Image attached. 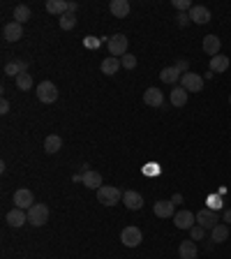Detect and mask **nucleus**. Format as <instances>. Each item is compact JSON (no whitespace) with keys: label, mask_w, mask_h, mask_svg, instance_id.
Masks as SVG:
<instances>
[{"label":"nucleus","mask_w":231,"mask_h":259,"mask_svg":"<svg viewBox=\"0 0 231 259\" xmlns=\"http://www.w3.org/2000/svg\"><path fill=\"white\" fill-rule=\"evenodd\" d=\"M74 26H77V17H74L72 12L62 14V17H60V28H62V30H72Z\"/></svg>","instance_id":"c756f323"},{"label":"nucleus","mask_w":231,"mask_h":259,"mask_svg":"<svg viewBox=\"0 0 231 259\" xmlns=\"http://www.w3.org/2000/svg\"><path fill=\"white\" fill-rule=\"evenodd\" d=\"M120 241H123L125 248H136V245L143 241V234L139 227L130 224V227H125L123 232H120Z\"/></svg>","instance_id":"7ed1b4c3"},{"label":"nucleus","mask_w":231,"mask_h":259,"mask_svg":"<svg viewBox=\"0 0 231 259\" xmlns=\"http://www.w3.org/2000/svg\"><path fill=\"white\" fill-rule=\"evenodd\" d=\"M0 114H2V116L9 114V102H7V100H2V102H0Z\"/></svg>","instance_id":"c9c22d12"},{"label":"nucleus","mask_w":231,"mask_h":259,"mask_svg":"<svg viewBox=\"0 0 231 259\" xmlns=\"http://www.w3.org/2000/svg\"><path fill=\"white\" fill-rule=\"evenodd\" d=\"M28 222V211H23V208H12L7 213V224L9 227H14V229H19V227H23V224Z\"/></svg>","instance_id":"ddd939ff"},{"label":"nucleus","mask_w":231,"mask_h":259,"mask_svg":"<svg viewBox=\"0 0 231 259\" xmlns=\"http://www.w3.org/2000/svg\"><path fill=\"white\" fill-rule=\"evenodd\" d=\"M187 14H190V21L196 23V26H206V23L211 21V9L204 7V5H194Z\"/></svg>","instance_id":"1a4fd4ad"},{"label":"nucleus","mask_w":231,"mask_h":259,"mask_svg":"<svg viewBox=\"0 0 231 259\" xmlns=\"http://www.w3.org/2000/svg\"><path fill=\"white\" fill-rule=\"evenodd\" d=\"M46 12L49 14H67L70 12V2L67 0H46Z\"/></svg>","instance_id":"aec40b11"},{"label":"nucleus","mask_w":231,"mask_h":259,"mask_svg":"<svg viewBox=\"0 0 231 259\" xmlns=\"http://www.w3.org/2000/svg\"><path fill=\"white\" fill-rule=\"evenodd\" d=\"M130 2L127 0H111V5H109V12L114 14L116 19H125L127 14H130Z\"/></svg>","instance_id":"a211bd4d"},{"label":"nucleus","mask_w":231,"mask_h":259,"mask_svg":"<svg viewBox=\"0 0 231 259\" xmlns=\"http://www.w3.org/2000/svg\"><path fill=\"white\" fill-rule=\"evenodd\" d=\"M12 199H14V206H17V208H23V211H30V208L35 206V197H33V192L28 188H19Z\"/></svg>","instance_id":"0eeeda50"},{"label":"nucleus","mask_w":231,"mask_h":259,"mask_svg":"<svg viewBox=\"0 0 231 259\" xmlns=\"http://www.w3.org/2000/svg\"><path fill=\"white\" fill-rule=\"evenodd\" d=\"M23 72H28L26 60H9V63L5 65V74H7V77H14V79H17L19 74H23Z\"/></svg>","instance_id":"412c9836"},{"label":"nucleus","mask_w":231,"mask_h":259,"mask_svg":"<svg viewBox=\"0 0 231 259\" xmlns=\"http://www.w3.org/2000/svg\"><path fill=\"white\" fill-rule=\"evenodd\" d=\"M196 222V215L192 213V211H178L176 215H173V224H176L178 229H192Z\"/></svg>","instance_id":"9d476101"},{"label":"nucleus","mask_w":231,"mask_h":259,"mask_svg":"<svg viewBox=\"0 0 231 259\" xmlns=\"http://www.w3.org/2000/svg\"><path fill=\"white\" fill-rule=\"evenodd\" d=\"M180 72H178V67L173 65V67H164V70L160 72V79H162V83H178L180 81Z\"/></svg>","instance_id":"393cba45"},{"label":"nucleus","mask_w":231,"mask_h":259,"mask_svg":"<svg viewBox=\"0 0 231 259\" xmlns=\"http://www.w3.org/2000/svg\"><path fill=\"white\" fill-rule=\"evenodd\" d=\"M28 19H30V7H28V5H17V7H14V21L23 26Z\"/></svg>","instance_id":"cd10ccee"},{"label":"nucleus","mask_w":231,"mask_h":259,"mask_svg":"<svg viewBox=\"0 0 231 259\" xmlns=\"http://www.w3.org/2000/svg\"><path fill=\"white\" fill-rule=\"evenodd\" d=\"M173 7H176L178 12H190L194 5H192L190 0H173Z\"/></svg>","instance_id":"72a5a7b5"},{"label":"nucleus","mask_w":231,"mask_h":259,"mask_svg":"<svg viewBox=\"0 0 231 259\" xmlns=\"http://www.w3.org/2000/svg\"><path fill=\"white\" fill-rule=\"evenodd\" d=\"M14 81H17V88H19V90H30V88H33V77H30L28 72L19 74Z\"/></svg>","instance_id":"c85d7f7f"},{"label":"nucleus","mask_w":231,"mask_h":259,"mask_svg":"<svg viewBox=\"0 0 231 259\" xmlns=\"http://www.w3.org/2000/svg\"><path fill=\"white\" fill-rule=\"evenodd\" d=\"M37 100L44 102V104L56 102V100H58V88H56V83H51V81H42V83L37 86Z\"/></svg>","instance_id":"423d86ee"},{"label":"nucleus","mask_w":231,"mask_h":259,"mask_svg":"<svg viewBox=\"0 0 231 259\" xmlns=\"http://www.w3.org/2000/svg\"><path fill=\"white\" fill-rule=\"evenodd\" d=\"M204 236H206V229L199 227V224H194V227L190 229V239H192V241H204Z\"/></svg>","instance_id":"2f4dec72"},{"label":"nucleus","mask_w":231,"mask_h":259,"mask_svg":"<svg viewBox=\"0 0 231 259\" xmlns=\"http://www.w3.org/2000/svg\"><path fill=\"white\" fill-rule=\"evenodd\" d=\"M143 104L146 107H164V93L160 88H148L143 93Z\"/></svg>","instance_id":"9b49d317"},{"label":"nucleus","mask_w":231,"mask_h":259,"mask_svg":"<svg viewBox=\"0 0 231 259\" xmlns=\"http://www.w3.org/2000/svg\"><path fill=\"white\" fill-rule=\"evenodd\" d=\"M180 86L187 90V93H201L204 88V77L196 74V72H187L180 77Z\"/></svg>","instance_id":"20e7f679"},{"label":"nucleus","mask_w":231,"mask_h":259,"mask_svg":"<svg viewBox=\"0 0 231 259\" xmlns=\"http://www.w3.org/2000/svg\"><path fill=\"white\" fill-rule=\"evenodd\" d=\"M176 67H178V72H180V74H187V72H190V63H187V60H178Z\"/></svg>","instance_id":"f704fd0d"},{"label":"nucleus","mask_w":231,"mask_h":259,"mask_svg":"<svg viewBox=\"0 0 231 259\" xmlns=\"http://www.w3.org/2000/svg\"><path fill=\"white\" fill-rule=\"evenodd\" d=\"M169 100H171V104H173V107H185V104H187V90L183 88V86H176V88L171 90Z\"/></svg>","instance_id":"4be33fe9"},{"label":"nucleus","mask_w":231,"mask_h":259,"mask_svg":"<svg viewBox=\"0 0 231 259\" xmlns=\"http://www.w3.org/2000/svg\"><path fill=\"white\" fill-rule=\"evenodd\" d=\"M220 204H222V201H220V199H211V201H208V208H211V211H215V208H220Z\"/></svg>","instance_id":"e433bc0d"},{"label":"nucleus","mask_w":231,"mask_h":259,"mask_svg":"<svg viewBox=\"0 0 231 259\" xmlns=\"http://www.w3.org/2000/svg\"><path fill=\"white\" fill-rule=\"evenodd\" d=\"M2 35H5L7 42H19V40L23 37V26L17 23V21H9L7 26L2 28Z\"/></svg>","instance_id":"4468645a"},{"label":"nucleus","mask_w":231,"mask_h":259,"mask_svg":"<svg viewBox=\"0 0 231 259\" xmlns=\"http://www.w3.org/2000/svg\"><path fill=\"white\" fill-rule=\"evenodd\" d=\"M123 204H125V208H130V211H139V208H143V197L139 195V192H134V190H125Z\"/></svg>","instance_id":"f8f14e48"},{"label":"nucleus","mask_w":231,"mask_h":259,"mask_svg":"<svg viewBox=\"0 0 231 259\" xmlns=\"http://www.w3.org/2000/svg\"><path fill=\"white\" fill-rule=\"evenodd\" d=\"M81 183L88 190H99L102 188V174H99V171H93V169L83 171V180H81Z\"/></svg>","instance_id":"f3484780"},{"label":"nucleus","mask_w":231,"mask_h":259,"mask_svg":"<svg viewBox=\"0 0 231 259\" xmlns=\"http://www.w3.org/2000/svg\"><path fill=\"white\" fill-rule=\"evenodd\" d=\"M77 9H79V5H77V2H70V12H72V14H74Z\"/></svg>","instance_id":"a19ab883"},{"label":"nucleus","mask_w":231,"mask_h":259,"mask_svg":"<svg viewBox=\"0 0 231 259\" xmlns=\"http://www.w3.org/2000/svg\"><path fill=\"white\" fill-rule=\"evenodd\" d=\"M178 259H180V257H178Z\"/></svg>","instance_id":"37998d69"},{"label":"nucleus","mask_w":231,"mask_h":259,"mask_svg":"<svg viewBox=\"0 0 231 259\" xmlns=\"http://www.w3.org/2000/svg\"><path fill=\"white\" fill-rule=\"evenodd\" d=\"M171 204L180 206V204H183V195H173V197H171Z\"/></svg>","instance_id":"58836bf2"},{"label":"nucleus","mask_w":231,"mask_h":259,"mask_svg":"<svg viewBox=\"0 0 231 259\" xmlns=\"http://www.w3.org/2000/svg\"><path fill=\"white\" fill-rule=\"evenodd\" d=\"M123 65H120V58H114V56H107L104 60H102V72L107 74V77H111V74H116V72L120 70Z\"/></svg>","instance_id":"5701e85b"},{"label":"nucleus","mask_w":231,"mask_h":259,"mask_svg":"<svg viewBox=\"0 0 231 259\" xmlns=\"http://www.w3.org/2000/svg\"><path fill=\"white\" fill-rule=\"evenodd\" d=\"M49 220V206L46 204H35L30 211H28V222L33 227H42Z\"/></svg>","instance_id":"39448f33"},{"label":"nucleus","mask_w":231,"mask_h":259,"mask_svg":"<svg viewBox=\"0 0 231 259\" xmlns=\"http://www.w3.org/2000/svg\"><path fill=\"white\" fill-rule=\"evenodd\" d=\"M229 234H231V227H229V224H222V222H220L213 229V232H211V236H213L215 243H224L227 239H229Z\"/></svg>","instance_id":"bb28decb"},{"label":"nucleus","mask_w":231,"mask_h":259,"mask_svg":"<svg viewBox=\"0 0 231 259\" xmlns=\"http://www.w3.org/2000/svg\"><path fill=\"white\" fill-rule=\"evenodd\" d=\"M153 211H155V215H157V218H173V215H176V206L171 204V199H169V201L160 199V201H155Z\"/></svg>","instance_id":"dca6fc26"},{"label":"nucleus","mask_w":231,"mask_h":259,"mask_svg":"<svg viewBox=\"0 0 231 259\" xmlns=\"http://www.w3.org/2000/svg\"><path fill=\"white\" fill-rule=\"evenodd\" d=\"M123 199V192L116 188V185H102L97 190V201L104 206H116L118 201Z\"/></svg>","instance_id":"f257e3e1"},{"label":"nucleus","mask_w":231,"mask_h":259,"mask_svg":"<svg viewBox=\"0 0 231 259\" xmlns=\"http://www.w3.org/2000/svg\"><path fill=\"white\" fill-rule=\"evenodd\" d=\"M120 65H123L125 70H134V67H136V56L125 54L123 58H120Z\"/></svg>","instance_id":"7c9ffc66"},{"label":"nucleus","mask_w":231,"mask_h":259,"mask_svg":"<svg viewBox=\"0 0 231 259\" xmlns=\"http://www.w3.org/2000/svg\"><path fill=\"white\" fill-rule=\"evenodd\" d=\"M220 49H222V42H220L217 35H206L204 37V51L211 56V58L220 54Z\"/></svg>","instance_id":"6ab92c4d"},{"label":"nucleus","mask_w":231,"mask_h":259,"mask_svg":"<svg viewBox=\"0 0 231 259\" xmlns=\"http://www.w3.org/2000/svg\"><path fill=\"white\" fill-rule=\"evenodd\" d=\"M229 58H227V56H222V54H217V56H213V58H211V72H217V74H220V72H227L229 70Z\"/></svg>","instance_id":"a878e982"},{"label":"nucleus","mask_w":231,"mask_h":259,"mask_svg":"<svg viewBox=\"0 0 231 259\" xmlns=\"http://www.w3.org/2000/svg\"><path fill=\"white\" fill-rule=\"evenodd\" d=\"M146 174H157V167H155V164H148V169H146Z\"/></svg>","instance_id":"ea45409f"},{"label":"nucleus","mask_w":231,"mask_h":259,"mask_svg":"<svg viewBox=\"0 0 231 259\" xmlns=\"http://www.w3.org/2000/svg\"><path fill=\"white\" fill-rule=\"evenodd\" d=\"M62 148V139L58 137V134H49L44 139V151L49 153V155H56V153Z\"/></svg>","instance_id":"b1692460"},{"label":"nucleus","mask_w":231,"mask_h":259,"mask_svg":"<svg viewBox=\"0 0 231 259\" xmlns=\"http://www.w3.org/2000/svg\"><path fill=\"white\" fill-rule=\"evenodd\" d=\"M127 37L123 35V33H118V35H114V37H109V42H107V51L114 58H123L125 54H127Z\"/></svg>","instance_id":"f03ea898"},{"label":"nucleus","mask_w":231,"mask_h":259,"mask_svg":"<svg viewBox=\"0 0 231 259\" xmlns=\"http://www.w3.org/2000/svg\"><path fill=\"white\" fill-rule=\"evenodd\" d=\"M229 102H231V95H229Z\"/></svg>","instance_id":"79ce46f5"},{"label":"nucleus","mask_w":231,"mask_h":259,"mask_svg":"<svg viewBox=\"0 0 231 259\" xmlns=\"http://www.w3.org/2000/svg\"><path fill=\"white\" fill-rule=\"evenodd\" d=\"M199 255V248H196V243L190 239V241H180L178 245V257L180 259H196Z\"/></svg>","instance_id":"2eb2a0df"},{"label":"nucleus","mask_w":231,"mask_h":259,"mask_svg":"<svg viewBox=\"0 0 231 259\" xmlns=\"http://www.w3.org/2000/svg\"><path fill=\"white\" fill-rule=\"evenodd\" d=\"M222 220L227 224H231V208H227V211H222Z\"/></svg>","instance_id":"4c0bfd02"},{"label":"nucleus","mask_w":231,"mask_h":259,"mask_svg":"<svg viewBox=\"0 0 231 259\" xmlns=\"http://www.w3.org/2000/svg\"><path fill=\"white\" fill-rule=\"evenodd\" d=\"M196 222H199V227H204V229H211V232H213L215 227L220 224V218H217V213L211 211V208H201V211L196 213Z\"/></svg>","instance_id":"6e6552de"},{"label":"nucleus","mask_w":231,"mask_h":259,"mask_svg":"<svg viewBox=\"0 0 231 259\" xmlns=\"http://www.w3.org/2000/svg\"><path fill=\"white\" fill-rule=\"evenodd\" d=\"M190 23H192V21H190V14H187V12H178L176 26H178V28H187Z\"/></svg>","instance_id":"473e14b6"}]
</instances>
